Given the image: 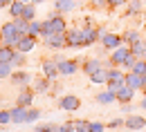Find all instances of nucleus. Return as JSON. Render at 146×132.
<instances>
[{
  "label": "nucleus",
  "mask_w": 146,
  "mask_h": 132,
  "mask_svg": "<svg viewBox=\"0 0 146 132\" xmlns=\"http://www.w3.org/2000/svg\"><path fill=\"white\" fill-rule=\"evenodd\" d=\"M34 2H43V0H34Z\"/></svg>",
  "instance_id": "obj_47"
},
{
  "label": "nucleus",
  "mask_w": 146,
  "mask_h": 132,
  "mask_svg": "<svg viewBox=\"0 0 146 132\" xmlns=\"http://www.w3.org/2000/svg\"><path fill=\"white\" fill-rule=\"evenodd\" d=\"M99 38H101V32H99V29H94V27H86V29H83V47L94 45Z\"/></svg>",
  "instance_id": "obj_8"
},
{
  "label": "nucleus",
  "mask_w": 146,
  "mask_h": 132,
  "mask_svg": "<svg viewBox=\"0 0 146 132\" xmlns=\"http://www.w3.org/2000/svg\"><path fill=\"white\" fill-rule=\"evenodd\" d=\"M40 25H43V22H38V20H29V32H27V34H32V36H40Z\"/></svg>",
  "instance_id": "obj_29"
},
{
  "label": "nucleus",
  "mask_w": 146,
  "mask_h": 132,
  "mask_svg": "<svg viewBox=\"0 0 146 132\" xmlns=\"http://www.w3.org/2000/svg\"><path fill=\"white\" fill-rule=\"evenodd\" d=\"M133 96H135V90H133L130 85H124V87H119V92H117V101H119V103H130Z\"/></svg>",
  "instance_id": "obj_14"
},
{
  "label": "nucleus",
  "mask_w": 146,
  "mask_h": 132,
  "mask_svg": "<svg viewBox=\"0 0 146 132\" xmlns=\"http://www.w3.org/2000/svg\"><path fill=\"white\" fill-rule=\"evenodd\" d=\"M88 125H90V121H86V119L74 121V132H88Z\"/></svg>",
  "instance_id": "obj_33"
},
{
  "label": "nucleus",
  "mask_w": 146,
  "mask_h": 132,
  "mask_svg": "<svg viewBox=\"0 0 146 132\" xmlns=\"http://www.w3.org/2000/svg\"><path fill=\"white\" fill-rule=\"evenodd\" d=\"M11 74H14V65L11 63H0V78H7Z\"/></svg>",
  "instance_id": "obj_28"
},
{
  "label": "nucleus",
  "mask_w": 146,
  "mask_h": 132,
  "mask_svg": "<svg viewBox=\"0 0 146 132\" xmlns=\"http://www.w3.org/2000/svg\"><path fill=\"white\" fill-rule=\"evenodd\" d=\"M38 116H40V112H38V110H29V108H27V121H25V123H34Z\"/></svg>",
  "instance_id": "obj_34"
},
{
  "label": "nucleus",
  "mask_w": 146,
  "mask_h": 132,
  "mask_svg": "<svg viewBox=\"0 0 146 132\" xmlns=\"http://www.w3.org/2000/svg\"><path fill=\"white\" fill-rule=\"evenodd\" d=\"M61 110H65V112H76L79 108H81V101L76 99V96H72V94H68V96H63L61 99Z\"/></svg>",
  "instance_id": "obj_7"
},
{
  "label": "nucleus",
  "mask_w": 146,
  "mask_h": 132,
  "mask_svg": "<svg viewBox=\"0 0 146 132\" xmlns=\"http://www.w3.org/2000/svg\"><path fill=\"white\" fill-rule=\"evenodd\" d=\"M25 5H27V2H23V0H14V2L9 5V14H11L14 18H20V16H23V9H25Z\"/></svg>",
  "instance_id": "obj_20"
},
{
  "label": "nucleus",
  "mask_w": 146,
  "mask_h": 132,
  "mask_svg": "<svg viewBox=\"0 0 146 132\" xmlns=\"http://www.w3.org/2000/svg\"><path fill=\"white\" fill-rule=\"evenodd\" d=\"M45 40H47V45H50L52 49H61V47H68V45H65V34H52V36H47Z\"/></svg>",
  "instance_id": "obj_12"
},
{
  "label": "nucleus",
  "mask_w": 146,
  "mask_h": 132,
  "mask_svg": "<svg viewBox=\"0 0 146 132\" xmlns=\"http://www.w3.org/2000/svg\"><path fill=\"white\" fill-rule=\"evenodd\" d=\"M9 112H11V123H25L27 121V108H23V105H16Z\"/></svg>",
  "instance_id": "obj_13"
},
{
  "label": "nucleus",
  "mask_w": 146,
  "mask_h": 132,
  "mask_svg": "<svg viewBox=\"0 0 146 132\" xmlns=\"http://www.w3.org/2000/svg\"><path fill=\"white\" fill-rule=\"evenodd\" d=\"M34 132H58V125H36Z\"/></svg>",
  "instance_id": "obj_35"
},
{
  "label": "nucleus",
  "mask_w": 146,
  "mask_h": 132,
  "mask_svg": "<svg viewBox=\"0 0 146 132\" xmlns=\"http://www.w3.org/2000/svg\"><path fill=\"white\" fill-rule=\"evenodd\" d=\"M97 70H101V63L97 60V58H88V60H83V72L90 76V74H94Z\"/></svg>",
  "instance_id": "obj_18"
},
{
  "label": "nucleus",
  "mask_w": 146,
  "mask_h": 132,
  "mask_svg": "<svg viewBox=\"0 0 146 132\" xmlns=\"http://www.w3.org/2000/svg\"><path fill=\"white\" fill-rule=\"evenodd\" d=\"M130 56V45H119L117 49L110 52V63L112 65H124V60Z\"/></svg>",
  "instance_id": "obj_3"
},
{
  "label": "nucleus",
  "mask_w": 146,
  "mask_h": 132,
  "mask_svg": "<svg viewBox=\"0 0 146 132\" xmlns=\"http://www.w3.org/2000/svg\"><path fill=\"white\" fill-rule=\"evenodd\" d=\"M142 58H144V60H146V52H144V56H142Z\"/></svg>",
  "instance_id": "obj_45"
},
{
  "label": "nucleus",
  "mask_w": 146,
  "mask_h": 132,
  "mask_svg": "<svg viewBox=\"0 0 146 132\" xmlns=\"http://www.w3.org/2000/svg\"><path fill=\"white\" fill-rule=\"evenodd\" d=\"M76 9V0H56V11H72Z\"/></svg>",
  "instance_id": "obj_22"
},
{
  "label": "nucleus",
  "mask_w": 146,
  "mask_h": 132,
  "mask_svg": "<svg viewBox=\"0 0 146 132\" xmlns=\"http://www.w3.org/2000/svg\"><path fill=\"white\" fill-rule=\"evenodd\" d=\"M58 132H74V121H68V123H63V125L58 128Z\"/></svg>",
  "instance_id": "obj_38"
},
{
  "label": "nucleus",
  "mask_w": 146,
  "mask_h": 132,
  "mask_svg": "<svg viewBox=\"0 0 146 132\" xmlns=\"http://www.w3.org/2000/svg\"><path fill=\"white\" fill-rule=\"evenodd\" d=\"M0 40H2V32H0Z\"/></svg>",
  "instance_id": "obj_48"
},
{
  "label": "nucleus",
  "mask_w": 146,
  "mask_h": 132,
  "mask_svg": "<svg viewBox=\"0 0 146 132\" xmlns=\"http://www.w3.org/2000/svg\"><path fill=\"white\" fill-rule=\"evenodd\" d=\"M34 14H36L34 5H25V9H23V18H25V20H34Z\"/></svg>",
  "instance_id": "obj_32"
},
{
  "label": "nucleus",
  "mask_w": 146,
  "mask_h": 132,
  "mask_svg": "<svg viewBox=\"0 0 146 132\" xmlns=\"http://www.w3.org/2000/svg\"><path fill=\"white\" fill-rule=\"evenodd\" d=\"M43 74L47 76V78H56V76H58V63L45 60V63H43Z\"/></svg>",
  "instance_id": "obj_15"
},
{
  "label": "nucleus",
  "mask_w": 146,
  "mask_h": 132,
  "mask_svg": "<svg viewBox=\"0 0 146 132\" xmlns=\"http://www.w3.org/2000/svg\"><path fill=\"white\" fill-rule=\"evenodd\" d=\"M130 72H137V74H144L146 76V60H144V58H142V60H135V65H133Z\"/></svg>",
  "instance_id": "obj_30"
},
{
  "label": "nucleus",
  "mask_w": 146,
  "mask_h": 132,
  "mask_svg": "<svg viewBox=\"0 0 146 132\" xmlns=\"http://www.w3.org/2000/svg\"><path fill=\"white\" fill-rule=\"evenodd\" d=\"M5 123H11V112H7V110L0 112V125H5Z\"/></svg>",
  "instance_id": "obj_36"
},
{
  "label": "nucleus",
  "mask_w": 146,
  "mask_h": 132,
  "mask_svg": "<svg viewBox=\"0 0 146 132\" xmlns=\"http://www.w3.org/2000/svg\"><path fill=\"white\" fill-rule=\"evenodd\" d=\"M9 78H11V83H14V85H27V83L32 81V76L27 74V72H23V70H20V72H14Z\"/></svg>",
  "instance_id": "obj_16"
},
{
  "label": "nucleus",
  "mask_w": 146,
  "mask_h": 132,
  "mask_svg": "<svg viewBox=\"0 0 146 132\" xmlns=\"http://www.w3.org/2000/svg\"><path fill=\"white\" fill-rule=\"evenodd\" d=\"M130 5H128V11L126 16H137L139 11H142V5H139V0H128Z\"/></svg>",
  "instance_id": "obj_26"
},
{
  "label": "nucleus",
  "mask_w": 146,
  "mask_h": 132,
  "mask_svg": "<svg viewBox=\"0 0 146 132\" xmlns=\"http://www.w3.org/2000/svg\"><path fill=\"white\" fill-rule=\"evenodd\" d=\"M90 81L94 83V85L106 83V81H108V67H101V70H97L94 74H90Z\"/></svg>",
  "instance_id": "obj_17"
},
{
  "label": "nucleus",
  "mask_w": 146,
  "mask_h": 132,
  "mask_svg": "<svg viewBox=\"0 0 146 132\" xmlns=\"http://www.w3.org/2000/svg\"><path fill=\"white\" fill-rule=\"evenodd\" d=\"M47 87H50V78L47 76H43V78H36L34 81V92H47Z\"/></svg>",
  "instance_id": "obj_25"
},
{
  "label": "nucleus",
  "mask_w": 146,
  "mask_h": 132,
  "mask_svg": "<svg viewBox=\"0 0 146 132\" xmlns=\"http://www.w3.org/2000/svg\"><path fill=\"white\" fill-rule=\"evenodd\" d=\"M9 5H11V0H0V9L2 7H9Z\"/></svg>",
  "instance_id": "obj_42"
},
{
  "label": "nucleus",
  "mask_w": 146,
  "mask_h": 132,
  "mask_svg": "<svg viewBox=\"0 0 146 132\" xmlns=\"http://www.w3.org/2000/svg\"><path fill=\"white\" fill-rule=\"evenodd\" d=\"M76 67H79V63L76 60H58V74L63 76H70L76 72Z\"/></svg>",
  "instance_id": "obj_10"
},
{
  "label": "nucleus",
  "mask_w": 146,
  "mask_h": 132,
  "mask_svg": "<svg viewBox=\"0 0 146 132\" xmlns=\"http://www.w3.org/2000/svg\"><path fill=\"white\" fill-rule=\"evenodd\" d=\"M106 85H108L110 92H115V94H117V92H119V87H124V85H126V74H124L121 70H117V67H110Z\"/></svg>",
  "instance_id": "obj_2"
},
{
  "label": "nucleus",
  "mask_w": 146,
  "mask_h": 132,
  "mask_svg": "<svg viewBox=\"0 0 146 132\" xmlns=\"http://www.w3.org/2000/svg\"><path fill=\"white\" fill-rule=\"evenodd\" d=\"M135 60H137V56L135 54H130V56L124 60V67H128V70H133V65H135Z\"/></svg>",
  "instance_id": "obj_39"
},
{
  "label": "nucleus",
  "mask_w": 146,
  "mask_h": 132,
  "mask_svg": "<svg viewBox=\"0 0 146 132\" xmlns=\"http://www.w3.org/2000/svg\"><path fill=\"white\" fill-rule=\"evenodd\" d=\"M124 125L130 128V130H142V128L146 125V119H144V116H135V114H130L126 121H124Z\"/></svg>",
  "instance_id": "obj_11"
},
{
  "label": "nucleus",
  "mask_w": 146,
  "mask_h": 132,
  "mask_svg": "<svg viewBox=\"0 0 146 132\" xmlns=\"http://www.w3.org/2000/svg\"><path fill=\"white\" fill-rule=\"evenodd\" d=\"M65 32H68V25L61 16H52V18L43 20V25H40V36L43 38L52 36V34H65Z\"/></svg>",
  "instance_id": "obj_1"
},
{
  "label": "nucleus",
  "mask_w": 146,
  "mask_h": 132,
  "mask_svg": "<svg viewBox=\"0 0 146 132\" xmlns=\"http://www.w3.org/2000/svg\"><path fill=\"white\" fill-rule=\"evenodd\" d=\"M144 83H146V76L144 74H137V72H128V74H126V85H130L135 92L142 90Z\"/></svg>",
  "instance_id": "obj_6"
},
{
  "label": "nucleus",
  "mask_w": 146,
  "mask_h": 132,
  "mask_svg": "<svg viewBox=\"0 0 146 132\" xmlns=\"http://www.w3.org/2000/svg\"><path fill=\"white\" fill-rule=\"evenodd\" d=\"M124 2H128V0H106L108 7H119V5H124Z\"/></svg>",
  "instance_id": "obj_40"
},
{
  "label": "nucleus",
  "mask_w": 146,
  "mask_h": 132,
  "mask_svg": "<svg viewBox=\"0 0 146 132\" xmlns=\"http://www.w3.org/2000/svg\"><path fill=\"white\" fill-rule=\"evenodd\" d=\"M142 92H144V94H146V83H144V87H142Z\"/></svg>",
  "instance_id": "obj_44"
},
{
  "label": "nucleus",
  "mask_w": 146,
  "mask_h": 132,
  "mask_svg": "<svg viewBox=\"0 0 146 132\" xmlns=\"http://www.w3.org/2000/svg\"><path fill=\"white\" fill-rule=\"evenodd\" d=\"M14 54H16V47H9V45L0 47V63H11Z\"/></svg>",
  "instance_id": "obj_19"
},
{
  "label": "nucleus",
  "mask_w": 146,
  "mask_h": 132,
  "mask_svg": "<svg viewBox=\"0 0 146 132\" xmlns=\"http://www.w3.org/2000/svg\"><path fill=\"white\" fill-rule=\"evenodd\" d=\"M34 47H36V36H32V34H25V36L20 38V43H18V52L27 54V52H32Z\"/></svg>",
  "instance_id": "obj_9"
},
{
  "label": "nucleus",
  "mask_w": 146,
  "mask_h": 132,
  "mask_svg": "<svg viewBox=\"0 0 146 132\" xmlns=\"http://www.w3.org/2000/svg\"><path fill=\"white\" fill-rule=\"evenodd\" d=\"M65 45L68 47H83V29H68L65 32Z\"/></svg>",
  "instance_id": "obj_4"
},
{
  "label": "nucleus",
  "mask_w": 146,
  "mask_h": 132,
  "mask_svg": "<svg viewBox=\"0 0 146 132\" xmlns=\"http://www.w3.org/2000/svg\"><path fill=\"white\" fill-rule=\"evenodd\" d=\"M88 132H104V125H101V123H97V121H90Z\"/></svg>",
  "instance_id": "obj_37"
},
{
  "label": "nucleus",
  "mask_w": 146,
  "mask_h": 132,
  "mask_svg": "<svg viewBox=\"0 0 146 132\" xmlns=\"http://www.w3.org/2000/svg\"><path fill=\"white\" fill-rule=\"evenodd\" d=\"M144 52H146V40H137V43H133L130 45V54H135V56H144Z\"/></svg>",
  "instance_id": "obj_23"
},
{
  "label": "nucleus",
  "mask_w": 146,
  "mask_h": 132,
  "mask_svg": "<svg viewBox=\"0 0 146 132\" xmlns=\"http://www.w3.org/2000/svg\"><path fill=\"white\" fill-rule=\"evenodd\" d=\"M23 2H27V0H23Z\"/></svg>",
  "instance_id": "obj_49"
},
{
  "label": "nucleus",
  "mask_w": 146,
  "mask_h": 132,
  "mask_svg": "<svg viewBox=\"0 0 146 132\" xmlns=\"http://www.w3.org/2000/svg\"><path fill=\"white\" fill-rule=\"evenodd\" d=\"M124 40H121V36L119 34H112V32H108V34H101V45L106 47V49H117L119 45H121Z\"/></svg>",
  "instance_id": "obj_5"
},
{
  "label": "nucleus",
  "mask_w": 146,
  "mask_h": 132,
  "mask_svg": "<svg viewBox=\"0 0 146 132\" xmlns=\"http://www.w3.org/2000/svg\"><path fill=\"white\" fill-rule=\"evenodd\" d=\"M32 96H34V90H25V92H20L18 101H16V105H23V108H29V105H32Z\"/></svg>",
  "instance_id": "obj_21"
},
{
  "label": "nucleus",
  "mask_w": 146,
  "mask_h": 132,
  "mask_svg": "<svg viewBox=\"0 0 146 132\" xmlns=\"http://www.w3.org/2000/svg\"><path fill=\"white\" fill-rule=\"evenodd\" d=\"M139 105H142V108H144V110H146V96H144V99H142V103H139Z\"/></svg>",
  "instance_id": "obj_43"
},
{
  "label": "nucleus",
  "mask_w": 146,
  "mask_h": 132,
  "mask_svg": "<svg viewBox=\"0 0 146 132\" xmlns=\"http://www.w3.org/2000/svg\"><path fill=\"white\" fill-rule=\"evenodd\" d=\"M121 40H124L126 45H133V43L139 40V32H135V29H133V32H126V34L121 36Z\"/></svg>",
  "instance_id": "obj_27"
},
{
  "label": "nucleus",
  "mask_w": 146,
  "mask_h": 132,
  "mask_svg": "<svg viewBox=\"0 0 146 132\" xmlns=\"http://www.w3.org/2000/svg\"><path fill=\"white\" fill-rule=\"evenodd\" d=\"M112 101H117V94L110 92V90H106V92H101V94L97 96V103H104V105H108V103H112Z\"/></svg>",
  "instance_id": "obj_24"
},
{
  "label": "nucleus",
  "mask_w": 146,
  "mask_h": 132,
  "mask_svg": "<svg viewBox=\"0 0 146 132\" xmlns=\"http://www.w3.org/2000/svg\"><path fill=\"white\" fill-rule=\"evenodd\" d=\"M119 125H124V121H121V119H115V121H110V123H108L110 130H112V128H119Z\"/></svg>",
  "instance_id": "obj_41"
},
{
  "label": "nucleus",
  "mask_w": 146,
  "mask_h": 132,
  "mask_svg": "<svg viewBox=\"0 0 146 132\" xmlns=\"http://www.w3.org/2000/svg\"><path fill=\"white\" fill-rule=\"evenodd\" d=\"M11 65H14V67H20V65H25V54L16 49V54H14V58H11Z\"/></svg>",
  "instance_id": "obj_31"
},
{
  "label": "nucleus",
  "mask_w": 146,
  "mask_h": 132,
  "mask_svg": "<svg viewBox=\"0 0 146 132\" xmlns=\"http://www.w3.org/2000/svg\"><path fill=\"white\" fill-rule=\"evenodd\" d=\"M144 22H146V11H144Z\"/></svg>",
  "instance_id": "obj_46"
}]
</instances>
